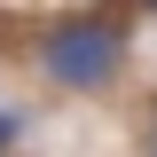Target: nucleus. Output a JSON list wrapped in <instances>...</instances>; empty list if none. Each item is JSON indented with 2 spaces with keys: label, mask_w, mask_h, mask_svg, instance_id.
Listing matches in <instances>:
<instances>
[{
  "label": "nucleus",
  "mask_w": 157,
  "mask_h": 157,
  "mask_svg": "<svg viewBox=\"0 0 157 157\" xmlns=\"http://www.w3.org/2000/svg\"><path fill=\"white\" fill-rule=\"evenodd\" d=\"M39 63H47V78H55L63 94H94L126 63V24L118 16H63L47 32V47H39Z\"/></svg>",
  "instance_id": "1"
},
{
  "label": "nucleus",
  "mask_w": 157,
  "mask_h": 157,
  "mask_svg": "<svg viewBox=\"0 0 157 157\" xmlns=\"http://www.w3.org/2000/svg\"><path fill=\"white\" fill-rule=\"evenodd\" d=\"M141 8H149V16H157V0H141Z\"/></svg>",
  "instance_id": "3"
},
{
  "label": "nucleus",
  "mask_w": 157,
  "mask_h": 157,
  "mask_svg": "<svg viewBox=\"0 0 157 157\" xmlns=\"http://www.w3.org/2000/svg\"><path fill=\"white\" fill-rule=\"evenodd\" d=\"M16 134H24V110H0V149H8Z\"/></svg>",
  "instance_id": "2"
}]
</instances>
